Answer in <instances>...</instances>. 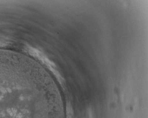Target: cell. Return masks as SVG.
<instances>
[{"mask_svg":"<svg viewBox=\"0 0 148 118\" xmlns=\"http://www.w3.org/2000/svg\"><path fill=\"white\" fill-rule=\"evenodd\" d=\"M0 78V118H47L39 81L18 75L13 81Z\"/></svg>","mask_w":148,"mask_h":118,"instance_id":"1","label":"cell"}]
</instances>
